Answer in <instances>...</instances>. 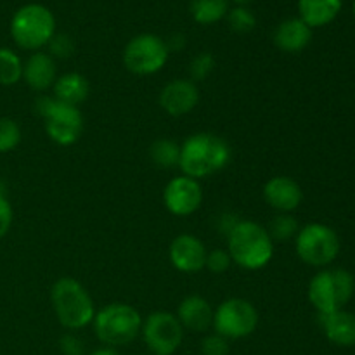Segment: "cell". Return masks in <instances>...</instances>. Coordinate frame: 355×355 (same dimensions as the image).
Segmentation results:
<instances>
[{"label":"cell","mask_w":355,"mask_h":355,"mask_svg":"<svg viewBox=\"0 0 355 355\" xmlns=\"http://www.w3.org/2000/svg\"><path fill=\"white\" fill-rule=\"evenodd\" d=\"M232 151L227 142L210 132H200L180 146L179 166L191 179H205L220 172L229 165Z\"/></svg>","instance_id":"obj_1"},{"label":"cell","mask_w":355,"mask_h":355,"mask_svg":"<svg viewBox=\"0 0 355 355\" xmlns=\"http://www.w3.org/2000/svg\"><path fill=\"white\" fill-rule=\"evenodd\" d=\"M229 255L236 266L248 270L266 267L274 257V241L266 227L253 220H241L227 234Z\"/></svg>","instance_id":"obj_2"},{"label":"cell","mask_w":355,"mask_h":355,"mask_svg":"<svg viewBox=\"0 0 355 355\" xmlns=\"http://www.w3.org/2000/svg\"><path fill=\"white\" fill-rule=\"evenodd\" d=\"M52 307L59 322L68 329H82L96 318V307L89 291L73 277H61L51 290Z\"/></svg>","instance_id":"obj_3"},{"label":"cell","mask_w":355,"mask_h":355,"mask_svg":"<svg viewBox=\"0 0 355 355\" xmlns=\"http://www.w3.org/2000/svg\"><path fill=\"white\" fill-rule=\"evenodd\" d=\"M94 331L106 347H123L134 342L142 328V318L135 307L128 304L106 305L94 318Z\"/></svg>","instance_id":"obj_4"},{"label":"cell","mask_w":355,"mask_h":355,"mask_svg":"<svg viewBox=\"0 0 355 355\" xmlns=\"http://www.w3.org/2000/svg\"><path fill=\"white\" fill-rule=\"evenodd\" d=\"M12 40L24 51H38L55 35L54 14L40 3L23 6L10 21Z\"/></svg>","instance_id":"obj_5"},{"label":"cell","mask_w":355,"mask_h":355,"mask_svg":"<svg viewBox=\"0 0 355 355\" xmlns=\"http://www.w3.org/2000/svg\"><path fill=\"white\" fill-rule=\"evenodd\" d=\"M35 111L44 118L45 132L59 146H71L83 132V114L76 106L42 96L35 101Z\"/></svg>","instance_id":"obj_6"},{"label":"cell","mask_w":355,"mask_h":355,"mask_svg":"<svg viewBox=\"0 0 355 355\" xmlns=\"http://www.w3.org/2000/svg\"><path fill=\"white\" fill-rule=\"evenodd\" d=\"M352 274L343 269H329L315 274L309 284V300L319 314L342 311L354 295Z\"/></svg>","instance_id":"obj_7"},{"label":"cell","mask_w":355,"mask_h":355,"mask_svg":"<svg viewBox=\"0 0 355 355\" xmlns=\"http://www.w3.org/2000/svg\"><path fill=\"white\" fill-rule=\"evenodd\" d=\"M215 333L227 340L246 338L259 326V312L252 302L245 298H229L214 312Z\"/></svg>","instance_id":"obj_8"},{"label":"cell","mask_w":355,"mask_h":355,"mask_svg":"<svg viewBox=\"0 0 355 355\" xmlns=\"http://www.w3.org/2000/svg\"><path fill=\"white\" fill-rule=\"evenodd\" d=\"M168 47L163 38L142 33L132 38L123 51V64L134 75H155L168 61Z\"/></svg>","instance_id":"obj_9"},{"label":"cell","mask_w":355,"mask_h":355,"mask_svg":"<svg viewBox=\"0 0 355 355\" xmlns=\"http://www.w3.org/2000/svg\"><path fill=\"white\" fill-rule=\"evenodd\" d=\"M297 253L309 266H328L340 253L338 234L324 224L305 225L297 234Z\"/></svg>","instance_id":"obj_10"},{"label":"cell","mask_w":355,"mask_h":355,"mask_svg":"<svg viewBox=\"0 0 355 355\" xmlns=\"http://www.w3.org/2000/svg\"><path fill=\"white\" fill-rule=\"evenodd\" d=\"M142 338L153 355H173L184 340V328L175 314L153 312L142 321Z\"/></svg>","instance_id":"obj_11"},{"label":"cell","mask_w":355,"mask_h":355,"mask_svg":"<svg viewBox=\"0 0 355 355\" xmlns=\"http://www.w3.org/2000/svg\"><path fill=\"white\" fill-rule=\"evenodd\" d=\"M163 201L170 214L177 217H187L200 210L203 203V187L196 179L187 175L175 177L166 184L163 191Z\"/></svg>","instance_id":"obj_12"},{"label":"cell","mask_w":355,"mask_h":355,"mask_svg":"<svg viewBox=\"0 0 355 355\" xmlns=\"http://www.w3.org/2000/svg\"><path fill=\"white\" fill-rule=\"evenodd\" d=\"M200 103V90L193 80H172L159 94V106L170 116H184Z\"/></svg>","instance_id":"obj_13"},{"label":"cell","mask_w":355,"mask_h":355,"mask_svg":"<svg viewBox=\"0 0 355 355\" xmlns=\"http://www.w3.org/2000/svg\"><path fill=\"white\" fill-rule=\"evenodd\" d=\"M207 248L193 234H180L170 245V262L180 272H200L207 263Z\"/></svg>","instance_id":"obj_14"},{"label":"cell","mask_w":355,"mask_h":355,"mask_svg":"<svg viewBox=\"0 0 355 355\" xmlns=\"http://www.w3.org/2000/svg\"><path fill=\"white\" fill-rule=\"evenodd\" d=\"M263 200L279 214H290L300 207L304 200L300 184L291 177H274L263 186Z\"/></svg>","instance_id":"obj_15"},{"label":"cell","mask_w":355,"mask_h":355,"mask_svg":"<svg viewBox=\"0 0 355 355\" xmlns=\"http://www.w3.org/2000/svg\"><path fill=\"white\" fill-rule=\"evenodd\" d=\"M177 319L184 329H189L193 333H203L214 322V311L203 297L191 295L180 302L179 309H177Z\"/></svg>","instance_id":"obj_16"},{"label":"cell","mask_w":355,"mask_h":355,"mask_svg":"<svg viewBox=\"0 0 355 355\" xmlns=\"http://www.w3.org/2000/svg\"><path fill=\"white\" fill-rule=\"evenodd\" d=\"M23 78L37 92L51 89L55 82V61L51 54L35 52L23 64Z\"/></svg>","instance_id":"obj_17"},{"label":"cell","mask_w":355,"mask_h":355,"mask_svg":"<svg viewBox=\"0 0 355 355\" xmlns=\"http://www.w3.org/2000/svg\"><path fill=\"white\" fill-rule=\"evenodd\" d=\"M319 324L326 338L340 347L355 345V315L350 312L336 311L329 314H319Z\"/></svg>","instance_id":"obj_18"},{"label":"cell","mask_w":355,"mask_h":355,"mask_svg":"<svg viewBox=\"0 0 355 355\" xmlns=\"http://www.w3.org/2000/svg\"><path fill=\"white\" fill-rule=\"evenodd\" d=\"M312 40V28L305 24L300 17H291L283 21L274 31V44L284 52H302Z\"/></svg>","instance_id":"obj_19"},{"label":"cell","mask_w":355,"mask_h":355,"mask_svg":"<svg viewBox=\"0 0 355 355\" xmlns=\"http://www.w3.org/2000/svg\"><path fill=\"white\" fill-rule=\"evenodd\" d=\"M52 89H54V99L76 107L89 97L90 92L89 80L80 73H66L59 76Z\"/></svg>","instance_id":"obj_20"},{"label":"cell","mask_w":355,"mask_h":355,"mask_svg":"<svg viewBox=\"0 0 355 355\" xmlns=\"http://www.w3.org/2000/svg\"><path fill=\"white\" fill-rule=\"evenodd\" d=\"M342 0H300L298 10L300 19L311 28L324 26L338 16Z\"/></svg>","instance_id":"obj_21"},{"label":"cell","mask_w":355,"mask_h":355,"mask_svg":"<svg viewBox=\"0 0 355 355\" xmlns=\"http://www.w3.org/2000/svg\"><path fill=\"white\" fill-rule=\"evenodd\" d=\"M229 12L227 0H193L191 14L200 24H214L224 19Z\"/></svg>","instance_id":"obj_22"},{"label":"cell","mask_w":355,"mask_h":355,"mask_svg":"<svg viewBox=\"0 0 355 355\" xmlns=\"http://www.w3.org/2000/svg\"><path fill=\"white\" fill-rule=\"evenodd\" d=\"M149 158L158 168H173L179 165L180 146L170 139H158L149 148Z\"/></svg>","instance_id":"obj_23"},{"label":"cell","mask_w":355,"mask_h":355,"mask_svg":"<svg viewBox=\"0 0 355 355\" xmlns=\"http://www.w3.org/2000/svg\"><path fill=\"white\" fill-rule=\"evenodd\" d=\"M23 78V62L10 49H0V85H16Z\"/></svg>","instance_id":"obj_24"},{"label":"cell","mask_w":355,"mask_h":355,"mask_svg":"<svg viewBox=\"0 0 355 355\" xmlns=\"http://www.w3.org/2000/svg\"><path fill=\"white\" fill-rule=\"evenodd\" d=\"M298 231H300V229H298L297 218L290 214H279L277 217H274L269 229H267V232H269V236L272 238V241L274 239H276V241H286V239L295 238V236L298 234Z\"/></svg>","instance_id":"obj_25"},{"label":"cell","mask_w":355,"mask_h":355,"mask_svg":"<svg viewBox=\"0 0 355 355\" xmlns=\"http://www.w3.org/2000/svg\"><path fill=\"white\" fill-rule=\"evenodd\" d=\"M21 142V128L12 118H0V153H10Z\"/></svg>","instance_id":"obj_26"},{"label":"cell","mask_w":355,"mask_h":355,"mask_svg":"<svg viewBox=\"0 0 355 355\" xmlns=\"http://www.w3.org/2000/svg\"><path fill=\"white\" fill-rule=\"evenodd\" d=\"M225 17H227L229 28H231L232 31H236V33H250L257 24V19L255 16H253L252 10L246 9V7L243 6L229 10Z\"/></svg>","instance_id":"obj_27"},{"label":"cell","mask_w":355,"mask_h":355,"mask_svg":"<svg viewBox=\"0 0 355 355\" xmlns=\"http://www.w3.org/2000/svg\"><path fill=\"white\" fill-rule=\"evenodd\" d=\"M215 68V59L214 55L208 54V52H201L196 58L191 61L189 64V75L193 82H201V80L208 78L210 73Z\"/></svg>","instance_id":"obj_28"},{"label":"cell","mask_w":355,"mask_h":355,"mask_svg":"<svg viewBox=\"0 0 355 355\" xmlns=\"http://www.w3.org/2000/svg\"><path fill=\"white\" fill-rule=\"evenodd\" d=\"M231 263L232 259L229 255V252H225V250H214V252L207 253V263H205V267L214 274H224L231 267Z\"/></svg>","instance_id":"obj_29"},{"label":"cell","mask_w":355,"mask_h":355,"mask_svg":"<svg viewBox=\"0 0 355 355\" xmlns=\"http://www.w3.org/2000/svg\"><path fill=\"white\" fill-rule=\"evenodd\" d=\"M47 45L51 49L52 58L66 59L75 52V44H73L71 37H68V35H54Z\"/></svg>","instance_id":"obj_30"},{"label":"cell","mask_w":355,"mask_h":355,"mask_svg":"<svg viewBox=\"0 0 355 355\" xmlns=\"http://www.w3.org/2000/svg\"><path fill=\"white\" fill-rule=\"evenodd\" d=\"M201 354L203 355H229V340L220 335H208L201 342Z\"/></svg>","instance_id":"obj_31"},{"label":"cell","mask_w":355,"mask_h":355,"mask_svg":"<svg viewBox=\"0 0 355 355\" xmlns=\"http://www.w3.org/2000/svg\"><path fill=\"white\" fill-rule=\"evenodd\" d=\"M12 207H10L9 200L3 196V193L0 191V239H3L7 236V232L10 231V225H12Z\"/></svg>","instance_id":"obj_32"},{"label":"cell","mask_w":355,"mask_h":355,"mask_svg":"<svg viewBox=\"0 0 355 355\" xmlns=\"http://www.w3.org/2000/svg\"><path fill=\"white\" fill-rule=\"evenodd\" d=\"M62 355H83V342L75 335H64L59 342Z\"/></svg>","instance_id":"obj_33"},{"label":"cell","mask_w":355,"mask_h":355,"mask_svg":"<svg viewBox=\"0 0 355 355\" xmlns=\"http://www.w3.org/2000/svg\"><path fill=\"white\" fill-rule=\"evenodd\" d=\"M89 355H121L118 352L116 349H113V347H101V349L94 350V352H90Z\"/></svg>","instance_id":"obj_34"},{"label":"cell","mask_w":355,"mask_h":355,"mask_svg":"<svg viewBox=\"0 0 355 355\" xmlns=\"http://www.w3.org/2000/svg\"><path fill=\"white\" fill-rule=\"evenodd\" d=\"M236 3H239V6H245V3H248V2H252V0H234Z\"/></svg>","instance_id":"obj_35"},{"label":"cell","mask_w":355,"mask_h":355,"mask_svg":"<svg viewBox=\"0 0 355 355\" xmlns=\"http://www.w3.org/2000/svg\"><path fill=\"white\" fill-rule=\"evenodd\" d=\"M354 12H355V3H354Z\"/></svg>","instance_id":"obj_36"}]
</instances>
